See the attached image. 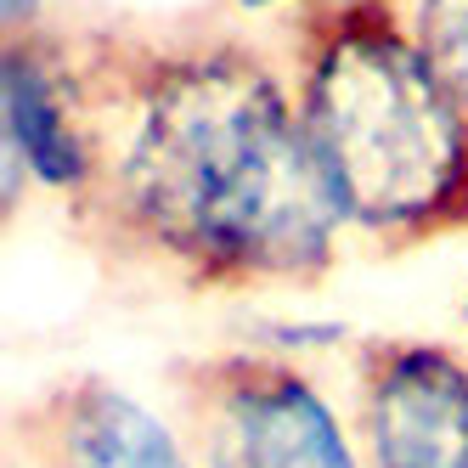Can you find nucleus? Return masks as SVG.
Returning a JSON list of instances; mask_svg holds the SVG:
<instances>
[{
  "label": "nucleus",
  "mask_w": 468,
  "mask_h": 468,
  "mask_svg": "<svg viewBox=\"0 0 468 468\" xmlns=\"http://www.w3.org/2000/svg\"><path fill=\"white\" fill-rule=\"evenodd\" d=\"M238 6H249V12H265V6H282V0H238Z\"/></svg>",
  "instance_id": "1a4fd4ad"
},
{
  "label": "nucleus",
  "mask_w": 468,
  "mask_h": 468,
  "mask_svg": "<svg viewBox=\"0 0 468 468\" xmlns=\"http://www.w3.org/2000/svg\"><path fill=\"white\" fill-rule=\"evenodd\" d=\"M293 96L345 226L389 254L468 226V108L395 0H322Z\"/></svg>",
  "instance_id": "f03ea898"
},
{
  "label": "nucleus",
  "mask_w": 468,
  "mask_h": 468,
  "mask_svg": "<svg viewBox=\"0 0 468 468\" xmlns=\"http://www.w3.org/2000/svg\"><path fill=\"white\" fill-rule=\"evenodd\" d=\"M429 69L468 108V0H395Z\"/></svg>",
  "instance_id": "0eeeda50"
},
{
  "label": "nucleus",
  "mask_w": 468,
  "mask_h": 468,
  "mask_svg": "<svg viewBox=\"0 0 468 468\" xmlns=\"http://www.w3.org/2000/svg\"><path fill=\"white\" fill-rule=\"evenodd\" d=\"M0 12H6V35H28L40 17V0H0Z\"/></svg>",
  "instance_id": "6e6552de"
},
{
  "label": "nucleus",
  "mask_w": 468,
  "mask_h": 468,
  "mask_svg": "<svg viewBox=\"0 0 468 468\" xmlns=\"http://www.w3.org/2000/svg\"><path fill=\"white\" fill-rule=\"evenodd\" d=\"M96 124L80 204L119 254L197 288H305L339 249V204L271 62L231 40L113 46L74 62Z\"/></svg>",
  "instance_id": "f257e3e1"
},
{
  "label": "nucleus",
  "mask_w": 468,
  "mask_h": 468,
  "mask_svg": "<svg viewBox=\"0 0 468 468\" xmlns=\"http://www.w3.org/2000/svg\"><path fill=\"white\" fill-rule=\"evenodd\" d=\"M35 468H197L192 441L108 378H69L23 418Z\"/></svg>",
  "instance_id": "423d86ee"
},
{
  "label": "nucleus",
  "mask_w": 468,
  "mask_h": 468,
  "mask_svg": "<svg viewBox=\"0 0 468 468\" xmlns=\"http://www.w3.org/2000/svg\"><path fill=\"white\" fill-rule=\"evenodd\" d=\"M356 434L367 468H468V356L429 339L367 345Z\"/></svg>",
  "instance_id": "20e7f679"
},
{
  "label": "nucleus",
  "mask_w": 468,
  "mask_h": 468,
  "mask_svg": "<svg viewBox=\"0 0 468 468\" xmlns=\"http://www.w3.org/2000/svg\"><path fill=\"white\" fill-rule=\"evenodd\" d=\"M197 468H367L333 400L282 356H197L176 367Z\"/></svg>",
  "instance_id": "7ed1b4c3"
},
{
  "label": "nucleus",
  "mask_w": 468,
  "mask_h": 468,
  "mask_svg": "<svg viewBox=\"0 0 468 468\" xmlns=\"http://www.w3.org/2000/svg\"><path fill=\"white\" fill-rule=\"evenodd\" d=\"M0 130L6 164L35 186L74 197V209L96 186V124L80 69L57 57L35 28L6 35L0 51Z\"/></svg>",
  "instance_id": "39448f33"
},
{
  "label": "nucleus",
  "mask_w": 468,
  "mask_h": 468,
  "mask_svg": "<svg viewBox=\"0 0 468 468\" xmlns=\"http://www.w3.org/2000/svg\"><path fill=\"white\" fill-rule=\"evenodd\" d=\"M463 322H468V293H463Z\"/></svg>",
  "instance_id": "9d476101"
}]
</instances>
